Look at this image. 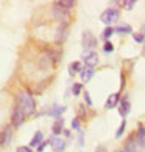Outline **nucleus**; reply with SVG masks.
<instances>
[{
    "mask_svg": "<svg viewBox=\"0 0 145 152\" xmlns=\"http://www.w3.org/2000/svg\"><path fill=\"white\" fill-rule=\"evenodd\" d=\"M16 107H19L20 110H22V112L25 113V116L31 115L34 112V109H36L33 96L27 90H22V92L17 93V96H16Z\"/></svg>",
    "mask_w": 145,
    "mask_h": 152,
    "instance_id": "obj_1",
    "label": "nucleus"
},
{
    "mask_svg": "<svg viewBox=\"0 0 145 152\" xmlns=\"http://www.w3.org/2000/svg\"><path fill=\"white\" fill-rule=\"evenodd\" d=\"M53 16L56 20H59L61 23H69V19H70V16H69V11L64 10L63 6L59 5V2H55L53 3Z\"/></svg>",
    "mask_w": 145,
    "mask_h": 152,
    "instance_id": "obj_2",
    "label": "nucleus"
},
{
    "mask_svg": "<svg viewBox=\"0 0 145 152\" xmlns=\"http://www.w3.org/2000/svg\"><path fill=\"white\" fill-rule=\"evenodd\" d=\"M100 20L103 23H106V25H111V23H114V22L119 20V11H117L115 8H108V10H105L101 12Z\"/></svg>",
    "mask_w": 145,
    "mask_h": 152,
    "instance_id": "obj_3",
    "label": "nucleus"
},
{
    "mask_svg": "<svg viewBox=\"0 0 145 152\" xmlns=\"http://www.w3.org/2000/svg\"><path fill=\"white\" fill-rule=\"evenodd\" d=\"M125 152H139V144H137L136 141V134H131L127 140H125V144H123V148H122Z\"/></svg>",
    "mask_w": 145,
    "mask_h": 152,
    "instance_id": "obj_4",
    "label": "nucleus"
},
{
    "mask_svg": "<svg viewBox=\"0 0 145 152\" xmlns=\"http://www.w3.org/2000/svg\"><path fill=\"white\" fill-rule=\"evenodd\" d=\"M81 42H83V48H84V50H91V48H94L97 45V39L94 37V34L91 31H84L83 33Z\"/></svg>",
    "mask_w": 145,
    "mask_h": 152,
    "instance_id": "obj_5",
    "label": "nucleus"
},
{
    "mask_svg": "<svg viewBox=\"0 0 145 152\" xmlns=\"http://www.w3.org/2000/svg\"><path fill=\"white\" fill-rule=\"evenodd\" d=\"M24 120H25V113H24L19 107H14V110H13V115H11V123H13V126L19 127L20 124L24 123Z\"/></svg>",
    "mask_w": 145,
    "mask_h": 152,
    "instance_id": "obj_6",
    "label": "nucleus"
},
{
    "mask_svg": "<svg viewBox=\"0 0 145 152\" xmlns=\"http://www.w3.org/2000/svg\"><path fill=\"white\" fill-rule=\"evenodd\" d=\"M50 144H52V149L55 152H63L66 149V141L63 140V138H59V137H52L50 138Z\"/></svg>",
    "mask_w": 145,
    "mask_h": 152,
    "instance_id": "obj_7",
    "label": "nucleus"
},
{
    "mask_svg": "<svg viewBox=\"0 0 145 152\" xmlns=\"http://www.w3.org/2000/svg\"><path fill=\"white\" fill-rule=\"evenodd\" d=\"M136 141L139 144V149H144L145 146V126L144 124H139L136 130Z\"/></svg>",
    "mask_w": 145,
    "mask_h": 152,
    "instance_id": "obj_8",
    "label": "nucleus"
},
{
    "mask_svg": "<svg viewBox=\"0 0 145 152\" xmlns=\"http://www.w3.org/2000/svg\"><path fill=\"white\" fill-rule=\"evenodd\" d=\"M119 106H120L119 107V113L122 115V118H127L128 113H129V110H131V104H129V101H128L127 96L120 99V104Z\"/></svg>",
    "mask_w": 145,
    "mask_h": 152,
    "instance_id": "obj_9",
    "label": "nucleus"
},
{
    "mask_svg": "<svg viewBox=\"0 0 145 152\" xmlns=\"http://www.w3.org/2000/svg\"><path fill=\"white\" fill-rule=\"evenodd\" d=\"M83 61H84L86 67H94L98 64V54H97L95 51H89L84 58H83Z\"/></svg>",
    "mask_w": 145,
    "mask_h": 152,
    "instance_id": "obj_10",
    "label": "nucleus"
},
{
    "mask_svg": "<svg viewBox=\"0 0 145 152\" xmlns=\"http://www.w3.org/2000/svg\"><path fill=\"white\" fill-rule=\"evenodd\" d=\"M117 104H120V95L119 93L109 95L106 99V109H114V107H117Z\"/></svg>",
    "mask_w": 145,
    "mask_h": 152,
    "instance_id": "obj_11",
    "label": "nucleus"
},
{
    "mask_svg": "<svg viewBox=\"0 0 145 152\" xmlns=\"http://www.w3.org/2000/svg\"><path fill=\"white\" fill-rule=\"evenodd\" d=\"M63 127H64V118H63V116H58L56 121H55V123H53V126H52V130H53L55 137L59 135L61 132H64Z\"/></svg>",
    "mask_w": 145,
    "mask_h": 152,
    "instance_id": "obj_12",
    "label": "nucleus"
},
{
    "mask_svg": "<svg viewBox=\"0 0 145 152\" xmlns=\"http://www.w3.org/2000/svg\"><path fill=\"white\" fill-rule=\"evenodd\" d=\"M94 67H84L81 70V73H80V76H81V81L83 82H89L92 79V76H94Z\"/></svg>",
    "mask_w": 145,
    "mask_h": 152,
    "instance_id": "obj_13",
    "label": "nucleus"
},
{
    "mask_svg": "<svg viewBox=\"0 0 145 152\" xmlns=\"http://www.w3.org/2000/svg\"><path fill=\"white\" fill-rule=\"evenodd\" d=\"M42 140H44V134L38 130V132L34 134V137L31 138V141H30V148H38V144L41 146V144H42Z\"/></svg>",
    "mask_w": 145,
    "mask_h": 152,
    "instance_id": "obj_14",
    "label": "nucleus"
},
{
    "mask_svg": "<svg viewBox=\"0 0 145 152\" xmlns=\"http://www.w3.org/2000/svg\"><path fill=\"white\" fill-rule=\"evenodd\" d=\"M67 28H69V23H59L58 34H56V40H58V42L64 40V37L67 36Z\"/></svg>",
    "mask_w": 145,
    "mask_h": 152,
    "instance_id": "obj_15",
    "label": "nucleus"
},
{
    "mask_svg": "<svg viewBox=\"0 0 145 152\" xmlns=\"http://www.w3.org/2000/svg\"><path fill=\"white\" fill-rule=\"evenodd\" d=\"M114 31L120 33V34H128V33H133V28H131L129 25H127V23H120V25H117L114 28Z\"/></svg>",
    "mask_w": 145,
    "mask_h": 152,
    "instance_id": "obj_16",
    "label": "nucleus"
},
{
    "mask_svg": "<svg viewBox=\"0 0 145 152\" xmlns=\"http://www.w3.org/2000/svg\"><path fill=\"white\" fill-rule=\"evenodd\" d=\"M81 70H83V68H81V64L78 61H75V62H72V64L69 65V75H72V76L75 73H81Z\"/></svg>",
    "mask_w": 145,
    "mask_h": 152,
    "instance_id": "obj_17",
    "label": "nucleus"
},
{
    "mask_svg": "<svg viewBox=\"0 0 145 152\" xmlns=\"http://www.w3.org/2000/svg\"><path fill=\"white\" fill-rule=\"evenodd\" d=\"M64 110H66L64 106H53V109L48 110V115H50V116H56V118H58V116L63 113Z\"/></svg>",
    "mask_w": 145,
    "mask_h": 152,
    "instance_id": "obj_18",
    "label": "nucleus"
},
{
    "mask_svg": "<svg viewBox=\"0 0 145 152\" xmlns=\"http://www.w3.org/2000/svg\"><path fill=\"white\" fill-rule=\"evenodd\" d=\"M59 5L63 6L64 10H67V11H69V10H72L73 6H75V2H72V0H61Z\"/></svg>",
    "mask_w": 145,
    "mask_h": 152,
    "instance_id": "obj_19",
    "label": "nucleus"
},
{
    "mask_svg": "<svg viewBox=\"0 0 145 152\" xmlns=\"http://www.w3.org/2000/svg\"><path fill=\"white\" fill-rule=\"evenodd\" d=\"M114 33H115V31H114V28H112V26H108V28H106L105 31H103V34H101V39L108 40V39L111 37V36H112Z\"/></svg>",
    "mask_w": 145,
    "mask_h": 152,
    "instance_id": "obj_20",
    "label": "nucleus"
},
{
    "mask_svg": "<svg viewBox=\"0 0 145 152\" xmlns=\"http://www.w3.org/2000/svg\"><path fill=\"white\" fill-rule=\"evenodd\" d=\"M125 127H127V121L123 120L122 124H120V127L117 129V132H115V137H117V138H120V137L123 135V132H125Z\"/></svg>",
    "mask_w": 145,
    "mask_h": 152,
    "instance_id": "obj_21",
    "label": "nucleus"
},
{
    "mask_svg": "<svg viewBox=\"0 0 145 152\" xmlns=\"http://www.w3.org/2000/svg\"><path fill=\"white\" fill-rule=\"evenodd\" d=\"M3 137H5V144H8L10 143V138H11V127L10 126H6L5 130H3Z\"/></svg>",
    "mask_w": 145,
    "mask_h": 152,
    "instance_id": "obj_22",
    "label": "nucleus"
},
{
    "mask_svg": "<svg viewBox=\"0 0 145 152\" xmlns=\"http://www.w3.org/2000/svg\"><path fill=\"white\" fill-rule=\"evenodd\" d=\"M81 88H83V86L80 84V82H75L73 87H72V93H73L75 96H78V95L81 93Z\"/></svg>",
    "mask_w": 145,
    "mask_h": 152,
    "instance_id": "obj_23",
    "label": "nucleus"
},
{
    "mask_svg": "<svg viewBox=\"0 0 145 152\" xmlns=\"http://www.w3.org/2000/svg\"><path fill=\"white\" fill-rule=\"evenodd\" d=\"M134 0H125V2H122V6H123V8H125V10H133V6H134Z\"/></svg>",
    "mask_w": 145,
    "mask_h": 152,
    "instance_id": "obj_24",
    "label": "nucleus"
},
{
    "mask_svg": "<svg viewBox=\"0 0 145 152\" xmlns=\"http://www.w3.org/2000/svg\"><path fill=\"white\" fill-rule=\"evenodd\" d=\"M133 37H134L136 42H139V44H142L144 40H145V36H144L142 33H133Z\"/></svg>",
    "mask_w": 145,
    "mask_h": 152,
    "instance_id": "obj_25",
    "label": "nucleus"
},
{
    "mask_svg": "<svg viewBox=\"0 0 145 152\" xmlns=\"http://www.w3.org/2000/svg\"><path fill=\"white\" fill-rule=\"evenodd\" d=\"M112 50H114V45L111 42H106L105 45H103V51H105V53H111Z\"/></svg>",
    "mask_w": 145,
    "mask_h": 152,
    "instance_id": "obj_26",
    "label": "nucleus"
},
{
    "mask_svg": "<svg viewBox=\"0 0 145 152\" xmlns=\"http://www.w3.org/2000/svg\"><path fill=\"white\" fill-rule=\"evenodd\" d=\"M17 152H31V148L30 146H19Z\"/></svg>",
    "mask_w": 145,
    "mask_h": 152,
    "instance_id": "obj_27",
    "label": "nucleus"
},
{
    "mask_svg": "<svg viewBox=\"0 0 145 152\" xmlns=\"http://www.w3.org/2000/svg\"><path fill=\"white\" fill-rule=\"evenodd\" d=\"M84 101L87 102V106H92V99L89 96V92H84Z\"/></svg>",
    "mask_w": 145,
    "mask_h": 152,
    "instance_id": "obj_28",
    "label": "nucleus"
},
{
    "mask_svg": "<svg viewBox=\"0 0 145 152\" xmlns=\"http://www.w3.org/2000/svg\"><path fill=\"white\" fill-rule=\"evenodd\" d=\"M72 127L77 129V130L80 129V121H78V118H73V120H72Z\"/></svg>",
    "mask_w": 145,
    "mask_h": 152,
    "instance_id": "obj_29",
    "label": "nucleus"
},
{
    "mask_svg": "<svg viewBox=\"0 0 145 152\" xmlns=\"http://www.w3.org/2000/svg\"><path fill=\"white\" fill-rule=\"evenodd\" d=\"M78 112H80L81 116H84V115H86V112H84V106H78Z\"/></svg>",
    "mask_w": 145,
    "mask_h": 152,
    "instance_id": "obj_30",
    "label": "nucleus"
},
{
    "mask_svg": "<svg viewBox=\"0 0 145 152\" xmlns=\"http://www.w3.org/2000/svg\"><path fill=\"white\" fill-rule=\"evenodd\" d=\"M48 143H50V141H48ZM48 143H42V144H41V146L38 148V152H42V151H44V148L47 146V144H48Z\"/></svg>",
    "mask_w": 145,
    "mask_h": 152,
    "instance_id": "obj_31",
    "label": "nucleus"
},
{
    "mask_svg": "<svg viewBox=\"0 0 145 152\" xmlns=\"http://www.w3.org/2000/svg\"><path fill=\"white\" fill-rule=\"evenodd\" d=\"M0 144H5V137H3V132H0Z\"/></svg>",
    "mask_w": 145,
    "mask_h": 152,
    "instance_id": "obj_32",
    "label": "nucleus"
},
{
    "mask_svg": "<svg viewBox=\"0 0 145 152\" xmlns=\"http://www.w3.org/2000/svg\"><path fill=\"white\" fill-rule=\"evenodd\" d=\"M95 152H106V149L103 148V146H98V148H97V151H95Z\"/></svg>",
    "mask_w": 145,
    "mask_h": 152,
    "instance_id": "obj_33",
    "label": "nucleus"
},
{
    "mask_svg": "<svg viewBox=\"0 0 145 152\" xmlns=\"http://www.w3.org/2000/svg\"><path fill=\"white\" fill-rule=\"evenodd\" d=\"M80 144L83 146V132H80Z\"/></svg>",
    "mask_w": 145,
    "mask_h": 152,
    "instance_id": "obj_34",
    "label": "nucleus"
},
{
    "mask_svg": "<svg viewBox=\"0 0 145 152\" xmlns=\"http://www.w3.org/2000/svg\"><path fill=\"white\" fill-rule=\"evenodd\" d=\"M117 152H125V151H123V149H119V151H117Z\"/></svg>",
    "mask_w": 145,
    "mask_h": 152,
    "instance_id": "obj_35",
    "label": "nucleus"
},
{
    "mask_svg": "<svg viewBox=\"0 0 145 152\" xmlns=\"http://www.w3.org/2000/svg\"><path fill=\"white\" fill-rule=\"evenodd\" d=\"M142 54H144V56H145V47H144V53H142Z\"/></svg>",
    "mask_w": 145,
    "mask_h": 152,
    "instance_id": "obj_36",
    "label": "nucleus"
}]
</instances>
